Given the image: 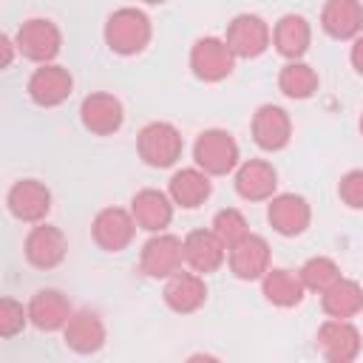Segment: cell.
<instances>
[{
	"instance_id": "obj_17",
	"label": "cell",
	"mask_w": 363,
	"mask_h": 363,
	"mask_svg": "<svg viewBox=\"0 0 363 363\" xmlns=\"http://www.w3.org/2000/svg\"><path fill=\"white\" fill-rule=\"evenodd\" d=\"M164 303L179 312V315H187V312H196L204 306L207 301V284L201 278V272H187V269H179L167 278L164 284Z\"/></svg>"
},
{
	"instance_id": "obj_1",
	"label": "cell",
	"mask_w": 363,
	"mask_h": 363,
	"mask_svg": "<svg viewBox=\"0 0 363 363\" xmlns=\"http://www.w3.org/2000/svg\"><path fill=\"white\" fill-rule=\"evenodd\" d=\"M150 37H153L150 17L133 6L116 9L105 23V43L119 57H133V54L145 51Z\"/></svg>"
},
{
	"instance_id": "obj_31",
	"label": "cell",
	"mask_w": 363,
	"mask_h": 363,
	"mask_svg": "<svg viewBox=\"0 0 363 363\" xmlns=\"http://www.w3.org/2000/svg\"><path fill=\"white\" fill-rule=\"evenodd\" d=\"M28 323V306H23L14 298L0 301V337H14Z\"/></svg>"
},
{
	"instance_id": "obj_21",
	"label": "cell",
	"mask_w": 363,
	"mask_h": 363,
	"mask_svg": "<svg viewBox=\"0 0 363 363\" xmlns=\"http://www.w3.org/2000/svg\"><path fill=\"white\" fill-rule=\"evenodd\" d=\"M74 315L68 298L60 289H40L28 301V320L43 332H57Z\"/></svg>"
},
{
	"instance_id": "obj_29",
	"label": "cell",
	"mask_w": 363,
	"mask_h": 363,
	"mask_svg": "<svg viewBox=\"0 0 363 363\" xmlns=\"http://www.w3.org/2000/svg\"><path fill=\"white\" fill-rule=\"evenodd\" d=\"M301 278H303V286L309 289V292H326L337 278H340V267L329 258V255H315V258H309L301 269Z\"/></svg>"
},
{
	"instance_id": "obj_2",
	"label": "cell",
	"mask_w": 363,
	"mask_h": 363,
	"mask_svg": "<svg viewBox=\"0 0 363 363\" xmlns=\"http://www.w3.org/2000/svg\"><path fill=\"white\" fill-rule=\"evenodd\" d=\"M193 159L204 173L227 176L238 167V142L221 128L201 130L193 145Z\"/></svg>"
},
{
	"instance_id": "obj_14",
	"label": "cell",
	"mask_w": 363,
	"mask_h": 363,
	"mask_svg": "<svg viewBox=\"0 0 363 363\" xmlns=\"http://www.w3.org/2000/svg\"><path fill=\"white\" fill-rule=\"evenodd\" d=\"M227 261H230V269H233L235 278L261 281L264 272L269 269V244L261 235L247 233L241 241L227 247Z\"/></svg>"
},
{
	"instance_id": "obj_35",
	"label": "cell",
	"mask_w": 363,
	"mask_h": 363,
	"mask_svg": "<svg viewBox=\"0 0 363 363\" xmlns=\"http://www.w3.org/2000/svg\"><path fill=\"white\" fill-rule=\"evenodd\" d=\"M145 3H150V6H159V3H164V0H145Z\"/></svg>"
},
{
	"instance_id": "obj_16",
	"label": "cell",
	"mask_w": 363,
	"mask_h": 363,
	"mask_svg": "<svg viewBox=\"0 0 363 363\" xmlns=\"http://www.w3.org/2000/svg\"><path fill=\"white\" fill-rule=\"evenodd\" d=\"M252 139L261 150H284L292 139V119L281 105H261L252 113Z\"/></svg>"
},
{
	"instance_id": "obj_15",
	"label": "cell",
	"mask_w": 363,
	"mask_h": 363,
	"mask_svg": "<svg viewBox=\"0 0 363 363\" xmlns=\"http://www.w3.org/2000/svg\"><path fill=\"white\" fill-rule=\"evenodd\" d=\"M267 221L272 224V230L278 235H301L309 221H312V207L303 196L298 193H281V196H272L269 199V207H267Z\"/></svg>"
},
{
	"instance_id": "obj_20",
	"label": "cell",
	"mask_w": 363,
	"mask_h": 363,
	"mask_svg": "<svg viewBox=\"0 0 363 363\" xmlns=\"http://www.w3.org/2000/svg\"><path fill=\"white\" fill-rule=\"evenodd\" d=\"M130 213L136 224L147 233H162L173 221V199L156 187H145L130 199Z\"/></svg>"
},
{
	"instance_id": "obj_19",
	"label": "cell",
	"mask_w": 363,
	"mask_h": 363,
	"mask_svg": "<svg viewBox=\"0 0 363 363\" xmlns=\"http://www.w3.org/2000/svg\"><path fill=\"white\" fill-rule=\"evenodd\" d=\"M227 258L224 241L210 230H193L184 235V264L201 275L216 272Z\"/></svg>"
},
{
	"instance_id": "obj_28",
	"label": "cell",
	"mask_w": 363,
	"mask_h": 363,
	"mask_svg": "<svg viewBox=\"0 0 363 363\" xmlns=\"http://www.w3.org/2000/svg\"><path fill=\"white\" fill-rule=\"evenodd\" d=\"M320 79H318V71L301 60H289L281 74H278V88L289 96V99H309L315 91H318Z\"/></svg>"
},
{
	"instance_id": "obj_13",
	"label": "cell",
	"mask_w": 363,
	"mask_h": 363,
	"mask_svg": "<svg viewBox=\"0 0 363 363\" xmlns=\"http://www.w3.org/2000/svg\"><path fill=\"white\" fill-rule=\"evenodd\" d=\"M79 119H82V128L96 133V136H111L122 128L125 122V108L122 102L113 96V94H105V91H96V94H88L79 105Z\"/></svg>"
},
{
	"instance_id": "obj_10",
	"label": "cell",
	"mask_w": 363,
	"mask_h": 363,
	"mask_svg": "<svg viewBox=\"0 0 363 363\" xmlns=\"http://www.w3.org/2000/svg\"><path fill=\"white\" fill-rule=\"evenodd\" d=\"M227 45L235 57L241 60H252V57H261L267 51V45L272 43V31L267 26L264 17L258 14H238L230 20L227 26Z\"/></svg>"
},
{
	"instance_id": "obj_23",
	"label": "cell",
	"mask_w": 363,
	"mask_h": 363,
	"mask_svg": "<svg viewBox=\"0 0 363 363\" xmlns=\"http://www.w3.org/2000/svg\"><path fill=\"white\" fill-rule=\"evenodd\" d=\"M320 26L335 40H354L363 28V3L360 0H326L320 11Z\"/></svg>"
},
{
	"instance_id": "obj_22",
	"label": "cell",
	"mask_w": 363,
	"mask_h": 363,
	"mask_svg": "<svg viewBox=\"0 0 363 363\" xmlns=\"http://www.w3.org/2000/svg\"><path fill=\"white\" fill-rule=\"evenodd\" d=\"M62 337H65V346L74 349L77 354H94L105 343V323L96 312L82 309L68 318V323L62 326Z\"/></svg>"
},
{
	"instance_id": "obj_12",
	"label": "cell",
	"mask_w": 363,
	"mask_h": 363,
	"mask_svg": "<svg viewBox=\"0 0 363 363\" xmlns=\"http://www.w3.org/2000/svg\"><path fill=\"white\" fill-rule=\"evenodd\" d=\"M74 91V77L68 68L54 65V62H43L31 79H28V96L34 105L40 108H57L62 105Z\"/></svg>"
},
{
	"instance_id": "obj_27",
	"label": "cell",
	"mask_w": 363,
	"mask_h": 363,
	"mask_svg": "<svg viewBox=\"0 0 363 363\" xmlns=\"http://www.w3.org/2000/svg\"><path fill=\"white\" fill-rule=\"evenodd\" d=\"M320 306L329 318H354L363 312V286L340 275L326 292H320Z\"/></svg>"
},
{
	"instance_id": "obj_3",
	"label": "cell",
	"mask_w": 363,
	"mask_h": 363,
	"mask_svg": "<svg viewBox=\"0 0 363 363\" xmlns=\"http://www.w3.org/2000/svg\"><path fill=\"white\" fill-rule=\"evenodd\" d=\"M136 150L150 167H170L184 150L182 133L170 122H147L136 136Z\"/></svg>"
},
{
	"instance_id": "obj_8",
	"label": "cell",
	"mask_w": 363,
	"mask_h": 363,
	"mask_svg": "<svg viewBox=\"0 0 363 363\" xmlns=\"http://www.w3.org/2000/svg\"><path fill=\"white\" fill-rule=\"evenodd\" d=\"M136 218L130 210H122V207H105L94 216V224H91V235L96 241L99 250L105 252H122L133 235H136Z\"/></svg>"
},
{
	"instance_id": "obj_26",
	"label": "cell",
	"mask_w": 363,
	"mask_h": 363,
	"mask_svg": "<svg viewBox=\"0 0 363 363\" xmlns=\"http://www.w3.org/2000/svg\"><path fill=\"white\" fill-rule=\"evenodd\" d=\"M261 292H264V298H267L269 303L289 309V306H298V303L303 301L306 286H303L301 272L286 269V267H272V269H267L264 278H261Z\"/></svg>"
},
{
	"instance_id": "obj_5",
	"label": "cell",
	"mask_w": 363,
	"mask_h": 363,
	"mask_svg": "<svg viewBox=\"0 0 363 363\" xmlns=\"http://www.w3.org/2000/svg\"><path fill=\"white\" fill-rule=\"evenodd\" d=\"M315 346L329 363H352L360 354L363 340L349 318H329L320 323L315 335Z\"/></svg>"
},
{
	"instance_id": "obj_30",
	"label": "cell",
	"mask_w": 363,
	"mask_h": 363,
	"mask_svg": "<svg viewBox=\"0 0 363 363\" xmlns=\"http://www.w3.org/2000/svg\"><path fill=\"white\" fill-rule=\"evenodd\" d=\"M213 233L224 241V247H233L235 241H241L250 233V227H247V218H244L241 210L224 207V210H218L213 216Z\"/></svg>"
},
{
	"instance_id": "obj_33",
	"label": "cell",
	"mask_w": 363,
	"mask_h": 363,
	"mask_svg": "<svg viewBox=\"0 0 363 363\" xmlns=\"http://www.w3.org/2000/svg\"><path fill=\"white\" fill-rule=\"evenodd\" d=\"M349 60H352L354 71H357V74H363V34H357V37H354L352 51H349Z\"/></svg>"
},
{
	"instance_id": "obj_4",
	"label": "cell",
	"mask_w": 363,
	"mask_h": 363,
	"mask_svg": "<svg viewBox=\"0 0 363 363\" xmlns=\"http://www.w3.org/2000/svg\"><path fill=\"white\" fill-rule=\"evenodd\" d=\"M184 264V238L173 233H153V238L145 241L139 255V269L147 278H170Z\"/></svg>"
},
{
	"instance_id": "obj_9",
	"label": "cell",
	"mask_w": 363,
	"mask_h": 363,
	"mask_svg": "<svg viewBox=\"0 0 363 363\" xmlns=\"http://www.w3.org/2000/svg\"><path fill=\"white\" fill-rule=\"evenodd\" d=\"M23 252H26V261L37 269H54L65 261V252H68V241H65V233L54 224H34L26 235V244H23Z\"/></svg>"
},
{
	"instance_id": "obj_11",
	"label": "cell",
	"mask_w": 363,
	"mask_h": 363,
	"mask_svg": "<svg viewBox=\"0 0 363 363\" xmlns=\"http://www.w3.org/2000/svg\"><path fill=\"white\" fill-rule=\"evenodd\" d=\"M6 204L17 221L40 224V221H45V216L51 210V190L37 179H20L11 184Z\"/></svg>"
},
{
	"instance_id": "obj_18",
	"label": "cell",
	"mask_w": 363,
	"mask_h": 363,
	"mask_svg": "<svg viewBox=\"0 0 363 363\" xmlns=\"http://www.w3.org/2000/svg\"><path fill=\"white\" fill-rule=\"evenodd\" d=\"M235 193L244 201H267L275 196L278 187V170L264 159H250L238 164L235 170Z\"/></svg>"
},
{
	"instance_id": "obj_6",
	"label": "cell",
	"mask_w": 363,
	"mask_h": 363,
	"mask_svg": "<svg viewBox=\"0 0 363 363\" xmlns=\"http://www.w3.org/2000/svg\"><path fill=\"white\" fill-rule=\"evenodd\" d=\"M14 43H17V51L31 60V62H51L57 54H60V45H62V34L57 28V23L45 20V17H31L26 20L17 34H14Z\"/></svg>"
},
{
	"instance_id": "obj_36",
	"label": "cell",
	"mask_w": 363,
	"mask_h": 363,
	"mask_svg": "<svg viewBox=\"0 0 363 363\" xmlns=\"http://www.w3.org/2000/svg\"><path fill=\"white\" fill-rule=\"evenodd\" d=\"M357 125H360V136H363V113H360V122Z\"/></svg>"
},
{
	"instance_id": "obj_24",
	"label": "cell",
	"mask_w": 363,
	"mask_h": 363,
	"mask_svg": "<svg viewBox=\"0 0 363 363\" xmlns=\"http://www.w3.org/2000/svg\"><path fill=\"white\" fill-rule=\"evenodd\" d=\"M312 26L303 14H284L272 28V45L286 60H301L309 51Z\"/></svg>"
},
{
	"instance_id": "obj_34",
	"label": "cell",
	"mask_w": 363,
	"mask_h": 363,
	"mask_svg": "<svg viewBox=\"0 0 363 363\" xmlns=\"http://www.w3.org/2000/svg\"><path fill=\"white\" fill-rule=\"evenodd\" d=\"M0 48H3V68H9V65H11V54H14L17 43H14L9 34H3V37H0Z\"/></svg>"
},
{
	"instance_id": "obj_7",
	"label": "cell",
	"mask_w": 363,
	"mask_h": 363,
	"mask_svg": "<svg viewBox=\"0 0 363 363\" xmlns=\"http://www.w3.org/2000/svg\"><path fill=\"white\" fill-rule=\"evenodd\" d=\"M235 54L230 51L227 40L218 37H201L190 48V68L201 82H221L233 74Z\"/></svg>"
},
{
	"instance_id": "obj_32",
	"label": "cell",
	"mask_w": 363,
	"mask_h": 363,
	"mask_svg": "<svg viewBox=\"0 0 363 363\" xmlns=\"http://www.w3.org/2000/svg\"><path fill=\"white\" fill-rule=\"evenodd\" d=\"M337 196L346 207L363 210V170H349L337 184Z\"/></svg>"
},
{
	"instance_id": "obj_25",
	"label": "cell",
	"mask_w": 363,
	"mask_h": 363,
	"mask_svg": "<svg viewBox=\"0 0 363 363\" xmlns=\"http://www.w3.org/2000/svg\"><path fill=\"white\" fill-rule=\"evenodd\" d=\"M167 193L173 199V204L184 207V210H193L199 204H204L213 193V184H210V173H204L199 164L196 167H182L170 176V184H167Z\"/></svg>"
}]
</instances>
